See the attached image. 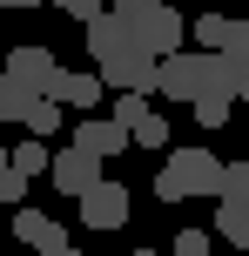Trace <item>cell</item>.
Returning a JSON list of instances; mask_svg holds the SVG:
<instances>
[{
  "label": "cell",
  "instance_id": "5",
  "mask_svg": "<svg viewBox=\"0 0 249 256\" xmlns=\"http://www.w3.org/2000/svg\"><path fill=\"white\" fill-rule=\"evenodd\" d=\"M94 74H101L115 94H148V88H155V54L128 48V54H115V61H101Z\"/></svg>",
  "mask_w": 249,
  "mask_h": 256
},
{
  "label": "cell",
  "instance_id": "20",
  "mask_svg": "<svg viewBox=\"0 0 249 256\" xmlns=\"http://www.w3.org/2000/svg\"><path fill=\"white\" fill-rule=\"evenodd\" d=\"M209 236L216 230H175V256H209Z\"/></svg>",
  "mask_w": 249,
  "mask_h": 256
},
{
  "label": "cell",
  "instance_id": "8",
  "mask_svg": "<svg viewBox=\"0 0 249 256\" xmlns=\"http://www.w3.org/2000/svg\"><path fill=\"white\" fill-rule=\"evenodd\" d=\"M13 236H20L34 256H47V250H61V243H67V230H61V222H54V216H40V209H27V202L13 209Z\"/></svg>",
  "mask_w": 249,
  "mask_h": 256
},
{
  "label": "cell",
  "instance_id": "18",
  "mask_svg": "<svg viewBox=\"0 0 249 256\" xmlns=\"http://www.w3.org/2000/svg\"><path fill=\"white\" fill-rule=\"evenodd\" d=\"M128 142H135V148H169V122H162L155 108H148V115L128 128Z\"/></svg>",
  "mask_w": 249,
  "mask_h": 256
},
{
  "label": "cell",
  "instance_id": "24",
  "mask_svg": "<svg viewBox=\"0 0 249 256\" xmlns=\"http://www.w3.org/2000/svg\"><path fill=\"white\" fill-rule=\"evenodd\" d=\"M0 7H40V0H0Z\"/></svg>",
  "mask_w": 249,
  "mask_h": 256
},
{
  "label": "cell",
  "instance_id": "26",
  "mask_svg": "<svg viewBox=\"0 0 249 256\" xmlns=\"http://www.w3.org/2000/svg\"><path fill=\"white\" fill-rule=\"evenodd\" d=\"M236 102H243V108H249V81H243V88H236Z\"/></svg>",
  "mask_w": 249,
  "mask_h": 256
},
{
  "label": "cell",
  "instance_id": "25",
  "mask_svg": "<svg viewBox=\"0 0 249 256\" xmlns=\"http://www.w3.org/2000/svg\"><path fill=\"white\" fill-rule=\"evenodd\" d=\"M0 168H13V148H0Z\"/></svg>",
  "mask_w": 249,
  "mask_h": 256
},
{
  "label": "cell",
  "instance_id": "27",
  "mask_svg": "<svg viewBox=\"0 0 249 256\" xmlns=\"http://www.w3.org/2000/svg\"><path fill=\"white\" fill-rule=\"evenodd\" d=\"M47 256H81V250H67V243H61V250H47Z\"/></svg>",
  "mask_w": 249,
  "mask_h": 256
},
{
  "label": "cell",
  "instance_id": "16",
  "mask_svg": "<svg viewBox=\"0 0 249 256\" xmlns=\"http://www.w3.org/2000/svg\"><path fill=\"white\" fill-rule=\"evenodd\" d=\"M216 202L249 209V162H223V196H216Z\"/></svg>",
  "mask_w": 249,
  "mask_h": 256
},
{
  "label": "cell",
  "instance_id": "3",
  "mask_svg": "<svg viewBox=\"0 0 249 256\" xmlns=\"http://www.w3.org/2000/svg\"><path fill=\"white\" fill-rule=\"evenodd\" d=\"M47 182H54L61 196H74V202H81V196H88L94 182H101V155H88V148H74V142H67V148H54Z\"/></svg>",
  "mask_w": 249,
  "mask_h": 256
},
{
  "label": "cell",
  "instance_id": "4",
  "mask_svg": "<svg viewBox=\"0 0 249 256\" xmlns=\"http://www.w3.org/2000/svg\"><path fill=\"white\" fill-rule=\"evenodd\" d=\"M128 209H135L128 189H121V182H108V176L81 196V222H88V230H121V222H128Z\"/></svg>",
  "mask_w": 249,
  "mask_h": 256
},
{
  "label": "cell",
  "instance_id": "21",
  "mask_svg": "<svg viewBox=\"0 0 249 256\" xmlns=\"http://www.w3.org/2000/svg\"><path fill=\"white\" fill-rule=\"evenodd\" d=\"M0 202H13V209L27 202V176L20 168H0Z\"/></svg>",
  "mask_w": 249,
  "mask_h": 256
},
{
  "label": "cell",
  "instance_id": "19",
  "mask_svg": "<svg viewBox=\"0 0 249 256\" xmlns=\"http://www.w3.org/2000/svg\"><path fill=\"white\" fill-rule=\"evenodd\" d=\"M20 128H27V135H40V142H47L54 128H61V102H47V94H40V102L27 108V122H20Z\"/></svg>",
  "mask_w": 249,
  "mask_h": 256
},
{
  "label": "cell",
  "instance_id": "13",
  "mask_svg": "<svg viewBox=\"0 0 249 256\" xmlns=\"http://www.w3.org/2000/svg\"><path fill=\"white\" fill-rule=\"evenodd\" d=\"M47 162H54V148H47V142H40V135L13 142V168H20L27 182H34V176H47Z\"/></svg>",
  "mask_w": 249,
  "mask_h": 256
},
{
  "label": "cell",
  "instance_id": "28",
  "mask_svg": "<svg viewBox=\"0 0 249 256\" xmlns=\"http://www.w3.org/2000/svg\"><path fill=\"white\" fill-rule=\"evenodd\" d=\"M175 7H202V0H175Z\"/></svg>",
  "mask_w": 249,
  "mask_h": 256
},
{
  "label": "cell",
  "instance_id": "15",
  "mask_svg": "<svg viewBox=\"0 0 249 256\" xmlns=\"http://www.w3.org/2000/svg\"><path fill=\"white\" fill-rule=\"evenodd\" d=\"M189 108H196V122H202V128H223L229 115H236V94H196Z\"/></svg>",
  "mask_w": 249,
  "mask_h": 256
},
{
  "label": "cell",
  "instance_id": "11",
  "mask_svg": "<svg viewBox=\"0 0 249 256\" xmlns=\"http://www.w3.org/2000/svg\"><path fill=\"white\" fill-rule=\"evenodd\" d=\"M229 27H236V20H229V14H216V7H202L196 20H189V40H196L202 54H223V48H229Z\"/></svg>",
  "mask_w": 249,
  "mask_h": 256
},
{
  "label": "cell",
  "instance_id": "7",
  "mask_svg": "<svg viewBox=\"0 0 249 256\" xmlns=\"http://www.w3.org/2000/svg\"><path fill=\"white\" fill-rule=\"evenodd\" d=\"M88 48H94V68H101V61H115V54H128L135 34H128V20L108 7V14H94V20H88Z\"/></svg>",
  "mask_w": 249,
  "mask_h": 256
},
{
  "label": "cell",
  "instance_id": "12",
  "mask_svg": "<svg viewBox=\"0 0 249 256\" xmlns=\"http://www.w3.org/2000/svg\"><path fill=\"white\" fill-rule=\"evenodd\" d=\"M40 102V88H27L20 74H7L0 68V122H27V108Z\"/></svg>",
  "mask_w": 249,
  "mask_h": 256
},
{
  "label": "cell",
  "instance_id": "23",
  "mask_svg": "<svg viewBox=\"0 0 249 256\" xmlns=\"http://www.w3.org/2000/svg\"><path fill=\"white\" fill-rule=\"evenodd\" d=\"M148 7H162V0H115V14H148Z\"/></svg>",
  "mask_w": 249,
  "mask_h": 256
},
{
  "label": "cell",
  "instance_id": "30",
  "mask_svg": "<svg viewBox=\"0 0 249 256\" xmlns=\"http://www.w3.org/2000/svg\"><path fill=\"white\" fill-rule=\"evenodd\" d=\"M0 256H7V250H0Z\"/></svg>",
  "mask_w": 249,
  "mask_h": 256
},
{
  "label": "cell",
  "instance_id": "22",
  "mask_svg": "<svg viewBox=\"0 0 249 256\" xmlns=\"http://www.w3.org/2000/svg\"><path fill=\"white\" fill-rule=\"evenodd\" d=\"M47 7H61V14H74V20H94V14H108L101 0H47Z\"/></svg>",
  "mask_w": 249,
  "mask_h": 256
},
{
  "label": "cell",
  "instance_id": "6",
  "mask_svg": "<svg viewBox=\"0 0 249 256\" xmlns=\"http://www.w3.org/2000/svg\"><path fill=\"white\" fill-rule=\"evenodd\" d=\"M74 148H88V155H101V162H108V155L135 148V142H128V128H121L115 115H81V122H74Z\"/></svg>",
  "mask_w": 249,
  "mask_h": 256
},
{
  "label": "cell",
  "instance_id": "29",
  "mask_svg": "<svg viewBox=\"0 0 249 256\" xmlns=\"http://www.w3.org/2000/svg\"><path fill=\"white\" fill-rule=\"evenodd\" d=\"M135 256H162V250H135Z\"/></svg>",
  "mask_w": 249,
  "mask_h": 256
},
{
  "label": "cell",
  "instance_id": "31",
  "mask_svg": "<svg viewBox=\"0 0 249 256\" xmlns=\"http://www.w3.org/2000/svg\"><path fill=\"white\" fill-rule=\"evenodd\" d=\"M243 135H249V128H243Z\"/></svg>",
  "mask_w": 249,
  "mask_h": 256
},
{
  "label": "cell",
  "instance_id": "1",
  "mask_svg": "<svg viewBox=\"0 0 249 256\" xmlns=\"http://www.w3.org/2000/svg\"><path fill=\"white\" fill-rule=\"evenodd\" d=\"M155 196L162 202H189V196H223V155L216 148H169L155 176Z\"/></svg>",
  "mask_w": 249,
  "mask_h": 256
},
{
  "label": "cell",
  "instance_id": "14",
  "mask_svg": "<svg viewBox=\"0 0 249 256\" xmlns=\"http://www.w3.org/2000/svg\"><path fill=\"white\" fill-rule=\"evenodd\" d=\"M216 236H223V243H236V250H249V209L216 202Z\"/></svg>",
  "mask_w": 249,
  "mask_h": 256
},
{
  "label": "cell",
  "instance_id": "9",
  "mask_svg": "<svg viewBox=\"0 0 249 256\" xmlns=\"http://www.w3.org/2000/svg\"><path fill=\"white\" fill-rule=\"evenodd\" d=\"M101 88H108L101 74H67V68H61V74L47 81V102H61V108H88V115H94V102H101Z\"/></svg>",
  "mask_w": 249,
  "mask_h": 256
},
{
  "label": "cell",
  "instance_id": "17",
  "mask_svg": "<svg viewBox=\"0 0 249 256\" xmlns=\"http://www.w3.org/2000/svg\"><path fill=\"white\" fill-rule=\"evenodd\" d=\"M223 61L236 68V88H243V81H249V20H236V27H229V48H223Z\"/></svg>",
  "mask_w": 249,
  "mask_h": 256
},
{
  "label": "cell",
  "instance_id": "10",
  "mask_svg": "<svg viewBox=\"0 0 249 256\" xmlns=\"http://www.w3.org/2000/svg\"><path fill=\"white\" fill-rule=\"evenodd\" d=\"M7 74H20L27 88H40V94H47V81L61 74V61H54L47 48H13V54H7Z\"/></svg>",
  "mask_w": 249,
  "mask_h": 256
},
{
  "label": "cell",
  "instance_id": "2",
  "mask_svg": "<svg viewBox=\"0 0 249 256\" xmlns=\"http://www.w3.org/2000/svg\"><path fill=\"white\" fill-rule=\"evenodd\" d=\"M128 20V34H135V48L142 54H182L189 48V14L175 7V0H162V7H148V14H121Z\"/></svg>",
  "mask_w": 249,
  "mask_h": 256
}]
</instances>
